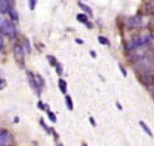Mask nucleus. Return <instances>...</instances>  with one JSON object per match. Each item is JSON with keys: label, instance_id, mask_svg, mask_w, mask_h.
<instances>
[{"label": "nucleus", "instance_id": "f257e3e1", "mask_svg": "<svg viewBox=\"0 0 154 146\" xmlns=\"http://www.w3.org/2000/svg\"><path fill=\"white\" fill-rule=\"evenodd\" d=\"M0 32L9 38L17 35V29L14 26L13 21L7 17H0Z\"/></svg>", "mask_w": 154, "mask_h": 146}, {"label": "nucleus", "instance_id": "f03ea898", "mask_svg": "<svg viewBox=\"0 0 154 146\" xmlns=\"http://www.w3.org/2000/svg\"><path fill=\"white\" fill-rule=\"evenodd\" d=\"M146 24H148V22L145 21L144 16H133V17L128 18V21H127V25H128V28H131V29H141V28H144Z\"/></svg>", "mask_w": 154, "mask_h": 146}, {"label": "nucleus", "instance_id": "7ed1b4c3", "mask_svg": "<svg viewBox=\"0 0 154 146\" xmlns=\"http://www.w3.org/2000/svg\"><path fill=\"white\" fill-rule=\"evenodd\" d=\"M13 53H14V57H16V60L20 63L21 65H24V61H25V48L22 47L21 44H14L13 46Z\"/></svg>", "mask_w": 154, "mask_h": 146}, {"label": "nucleus", "instance_id": "20e7f679", "mask_svg": "<svg viewBox=\"0 0 154 146\" xmlns=\"http://www.w3.org/2000/svg\"><path fill=\"white\" fill-rule=\"evenodd\" d=\"M12 142V136L8 130L0 129V146H9Z\"/></svg>", "mask_w": 154, "mask_h": 146}, {"label": "nucleus", "instance_id": "39448f33", "mask_svg": "<svg viewBox=\"0 0 154 146\" xmlns=\"http://www.w3.org/2000/svg\"><path fill=\"white\" fill-rule=\"evenodd\" d=\"M26 77H28V81H29V84H30V86H32V89L35 91L37 95H39V94L42 93V89L37 85L35 77H34V73H33V72H30V71H28V73H26Z\"/></svg>", "mask_w": 154, "mask_h": 146}, {"label": "nucleus", "instance_id": "423d86ee", "mask_svg": "<svg viewBox=\"0 0 154 146\" xmlns=\"http://www.w3.org/2000/svg\"><path fill=\"white\" fill-rule=\"evenodd\" d=\"M11 9H12L11 0H0V13H8Z\"/></svg>", "mask_w": 154, "mask_h": 146}, {"label": "nucleus", "instance_id": "0eeeda50", "mask_svg": "<svg viewBox=\"0 0 154 146\" xmlns=\"http://www.w3.org/2000/svg\"><path fill=\"white\" fill-rule=\"evenodd\" d=\"M77 20L81 22V24L86 25L88 28H91V24H89V20H88V16H86V14H84V13H79V14H77Z\"/></svg>", "mask_w": 154, "mask_h": 146}, {"label": "nucleus", "instance_id": "6e6552de", "mask_svg": "<svg viewBox=\"0 0 154 146\" xmlns=\"http://www.w3.org/2000/svg\"><path fill=\"white\" fill-rule=\"evenodd\" d=\"M57 86H59V89H60L61 93L67 94V82H65L63 78H59V81H57Z\"/></svg>", "mask_w": 154, "mask_h": 146}, {"label": "nucleus", "instance_id": "1a4fd4ad", "mask_svg": "<svg viewBox=\"0 0 154 146\" xmlns=\"http://www.w3.org/2000/svg\"><path fill=\"white\" fill-rule=\"evenodd\" d=\"M138 124H140V126H141V128L142 129H144L145 130V132L146 133H148V136H150V137H153V133H152V130H150V128H149V126L148 125H146V123H144V121H140V123H138Z\"/></svg>", "mask_w": 154, "mask_h": 146}, {"label": "nucleus", "instance_id": "9d476101", "mask_svg": "<svg viewBox=\"0 0 154 146\" xmlns=\"http://www.w3.org/2000/svg\"><path fill=\"white\" fill-rule=\"evenodd\" d=\"M79 5H80V8H81V9L85 11V13H86V14H90V16H93V12H91V8H90V7L85 5L84 3H79Z\"/></svg>", "mask_w": 154, "mask_h": 146}, {"label": "nucleus", "instance_id": "9b49d317", "mask_svg": "<svg viewBox=\"0 0 154 146\" xmlns=\"http://www.w3.org/2000/svg\"><path fill=\"white\" fill-rule=\"evenodd\" d=\"M65 103H67V108L69 111H72L73 110V102H72V98L67 94H65Z\"/></svg>", "mask_w": 154, "mask_h": 146}, {"label": "nucleus", "instance_id": "f8f14e48", "mask_svg": "<svg viewBox=\"0 0 154 146\" xmlns=\"http://www.w3.org/2000/svg\"><path fill=\"white\" fill-rule=\"evenodd\" d=\"M46 111H47V115H48V119L51 120L52 123H56V116H55V114L52 112V111H50L48 108H46Z\"/></svg>", "mask_w": 154, "mask_h": 146}, {"label": "nucleus", "instance_id": "ddd939ff", "mask_svg": "<svg viewBox=\"0 0 154 146\" xmlns=\"http://www.w3.org/2000/svg\"><path fill=\"white\" fill-rule=\"evenodd\" d=\"M98 41H99V43H101V44H105V46H109V44H110L109 39H107V38H105V37H101V35H99V37H98Z\"/></svg>", "mask_w": 154, "mask_h": 146}, {"label": "nucleus", "instance_id": "4468645a", "mask_svg": "<svg viewBox=\"0 0 154 146\" xmlns=\"http://www.w3.org/2000/svg\"><path fill=\"white\" fill-rule=\"evenodd\" d=\"M47 60L50 61V64H51L52 67H55V65L57 64V60H56V59H55V57H54L52 55H48V56H47Z\"/></svg>", "mask_w": 154, "mask_h": 146}, {"label": "nucleus", "instance_id": "2eb2a0df", "mask_svg": "<svg viewBox=\"0 0 154 146\" xmlns=\"http://www.w3.org/2000/svg\"><path fill=\"white\" fill-rule=\"evenodd\" d=\"M8 13L11 14V17H12V21H17V20H18V14H17L16 12H14V9H13V8L11 9Z\"/></svg>", "mask_w": 154, "mask_h": 146}, {"label": "nucleus", "instance_id": "dca6fc26", "mask_svg": "<svg viewBox=\"0 0 154 146\" xmlns=\"http://www.w3.org/2000/svg\"><path fill=\"white\" fill-rule=\"evenodd\" d=\"M7 85V81L4 80V77H3V75H2V71H0V90L3 89Z\"/></svg>", "mask_w": 154, "mask_h": 146}, {"label": "nucleus", "instance_id": "f3484780", "mask_svg": "<svg viewBox=\"0 0 154 146\" xmlns=\"http://www.w3.org/2000/svg\"><path fill=\"white\" fill-rule=\"evenodd\" d=\"M55 68H56V72H57V75H61V73H63V67H61V65L57 63L56 65H55Z\"/></svg>", "mask_w": 154, "mask_h": 146}, {"label": "nucleus", "instance_id": "a211bd4d", "mask_svg": "<svg viewBox=\"0 0 154 146\" xmlns=\"http://www.w3.org/2000/svg\"><path fill=\"white\" fill-rule=\"evenodd\" d=\"M35 3H37V0H29L30 9H32V11H34V8H35Z\"/></svg>", "mask_w": 154, "mask_h": 146}, {"label": "nucleus", "instance_id": "6ab92c4d", "mask_svg": "<svg viewBox=\"0 0 154 146\" xmlns=\"http://www.w3.org/2000/svg\"><path fill=\"white\" fill-rule=\"evenodd\" d=\"M119 69H120L122 71V73H123V76H124V77H127V71H125V68L123 67L122 64H119Z\"/></svg>", "mask_w": 154, "mask_h": 146}, {"label": "nucleus", "instance_id": "aec40b11", "mask_svg": "<svg viewBox=\"0 0 154 146\" xmlns=\"http://www.w3.org/2000/svg\"><path fill=\"white\" fill-rule=\"evenodd\" d=\"M3 48H4V41H3V37L0 35V51H3Z\"/></svg>", "mask_w": 154, "mask_h": 146}, {"label": "nucleus", "instance_id": "412c9836", "mask_svg": "<svg viewBox=\"0 0 154 146\" xmlns=\"http://www.w3.org/2000/svg\"><path fill=\"white\" fill-rule=\"evenodd\" d=\"M38 107H39V108H41V110H45V106H43V102H41V101H39V102H38Z\"/></svg>", "mask_w": 154, "mask_h": 146}, {"label": "nucleus", "instance_id": "4be33fe9", "mask_svg": "<svg viewBox=\"0 0 154 146\" xmlns=\"http://www.w3.org/2000/svg\"><path fill=\"white\" fill-rule=\"evenodd\" d=\"M89 120H90V123H91V124H93V126H95V125H97V124H95V120H94L93 117H89Z\"/></svg>", "mask_w": 154, "mask_h": 146}, {"label": "nucleus", "instance_id": "5701e85b", "mask_svg": "<svg viewBox=\"0 0 154 146\" xmlns=\"http://www.w3.org/2000/svg\"><path fill=\"white\" fill-rule=\"evenodd\" d=\"M76 42H77V43H79V44H82V43H84V42H82L81 39H76Z\"/></svg>", "mask_w": 154, "mask_h": 146}, {"label": "nucleus", "instance_id": "b1692460", "mask_svg": "<svg viewBox=\"0 0 154 146\" xmlns=\"http://www.w3.org/2000/svg\"><path fill=\"white\" fill-rule=\"evenodd\" d=\"M90 53H91V56H93V57L97 56V55H95V51H90Z\"/></svg>", "mask_w": 154, "mask_h": 146}, {"label": "nucleus", "instance_id": "393cba45", "mask_svg": "<svg viewBox=\"0 0 154 146\" xmlns=\"http://www.w3.org/2000/svg\"><path fill=\"white\" fill-rule=\"evenodd\" d=\"M82 146H86V144H84V145H82Z\"/></svg>", "mask_w": 154, "mask_h": 146}]
</instances>
